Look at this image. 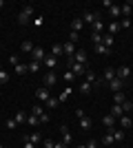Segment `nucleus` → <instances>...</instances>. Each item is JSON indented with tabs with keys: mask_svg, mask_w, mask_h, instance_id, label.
<instances>
[{
	"mask_svg": "<svg viewBox=\"0 0 133 148\" xmlns=\"http://www.w3.org/2000/svg\"><path fill=\"white\" fill-rule=\"evenodd\" d=\"M122 84H124V82L115 77V80H111V82H109V88H111L113 93H120V91H122Z\"/></svg>",
	"mask_w": 133,
	"mask_h": 148,
	"instance_id": "nucleus-13",
	"label": "nucleus"
},
{
	"mask_svg": "<svg viewBox=\"0 0 133 148\" xmlns=\"http://www.w3.org/2000/svg\"><path fill=\"white\" fill-rule=\"evenodd\" d=\"M102 80H104V82L115 80V69H104V75H102Z\"/></svg>",
	"mask_w": 133,
	"mask_h": 148,
	"instance_id": "nucleus-17",
	"label": "nucleus"
},
{
	"mask_svg": "<svg viewBox=\"0 0 133 148\" xmlns=\"http://www.w3.org/2000/svg\"><path fill=\"white\" fill-rule=\"evenodd\" d=\"M115 77L124 82L127 77H131V69H129V66H120V69H115Z\"/></svg>",
	"mask_w": 133,
	"mask_h": 148,
	"instance_id": "nucleus-5",
	"label": "nucleus"
},
{
	"mask_svg": "<svg viewBox=\"0 0 133 148\" xmlns=\"http://www.w3.org/2000/svg\"><path fill=\"white\" fill-rule=\"evenodd\" d=\"M124 102H127V97H124V93H122V91L113 95V104H120V106H122Z\"/></svg>",
	"mask_w": 133,
	"mask_h": 148,
	"instance_id": "nucleus-26",
	"label": "nucleus"
},
{
	"mask_svg": "<svg viewBox=\"0 0 133 148\" xmlns=\"http://www.w3.org/2000/svg\"><path fill=\"white\" fill-rule=\"evenodd\" d=\"M20 49L25 51V53H31V51H33V49H36V44H33V42H31V40H25V42L20 44Z\"/></svg>",
	"mask_w": 133,
	"mask_h": 148,
	"instance_id": "nucleus-18",
	"label": "nucleus"
},
{
	"mask_svg": "<svg viewBox=\"0 0 133 148\" xmlns=\"http://www.w3.org/2000/svg\"><path fill=\"white\" fill-rule=\"evenodd\" d=\"M120 126H122V128H131V126H133V117H131V115H122V117H120Z\"/></svg>",
	"mask_w": 133,
	"mask_h": 148,
	"instance_id": "nucleus-15",
	"label": "nucleus"
},
{
	"mask_svg": "<svg viewBox=\"0 0 133 148\" xmlns=\"http://www.w3.org/2000/svg\"><path fill=\"white\" fill-rule=\"evenodd\" d=\"M44 56H47V53H44V49H42V47H36V49L31 51V60H33V62H40V64H42Z\"/></svg>",
	"mask_w": 133,
	"mask_h": 148,
	"instance_id": "nucleus-4",
	"label": "nucleus"
},
{
	"mask_svg": "<svg viewBox=\"0 0 133 148\" xmlns=\"http://www.w3.org/2000/svg\"><path fill=\"white\" fill-rule=\"evenodd\" d=\"M9 64H11V66H18V64H20V58L18 56H11V58H9Z\"/></svg>",
	"mask_w": 133,
	"mask_h": 148,
	"instance_id": "nucleus-45",
	"label": "nucleus"
},
{
	"mask_svg": "<svg viewBox=\"0 0 133 148\" xmlns=\"http://www.w3.org/2000/svg\"><path fill=\"white\" fill-rule=\"evenodd\" d=\"M40 66H42V64H40V62H29V64H27V69H29V73H38L40 71Z\"/></svg>",
	"mask_w": 133,
	"mask_h": 148,
	"instance_id": "nucleus-24",
	"label": "nucleus"
},
{
	"mask_svg": "<svg viewBox=\"0 0 133 148\" xmlns=\"http://www.w3.org/2000/svg\"><path fill=\"white\" fill-rule=\"evenodd\" d=\"M33 27H42V16H38V18L33 20Z\"/></svg>",
	"mask_w": 133,
	"mask_h": 148,
	"instance_id": "nucleus-49",
	"label": "nucleus"
},
{
	"mask_svg": "<svg viewBox=\"0 0 133 148\" xmlns=\"http://www.w3.org/2000/svg\"><path fill=\"white\" fill-rule=\"evenodd\" d=\"M62 144L64 146H71V144H73V137H71V133H69V128H67V126H62Z\"/></svg>",
	"mask_w": 133,
	"mask_h": 148,
	"instance_id": "nucleus-8",
	"label": "nucleus"
},
{
	"mask_svg": "<svg viewBox=\"0 0 133 148\" xmlns=\"http://www.w3.org/2000/svg\"><path fill=\"white\" fill-rule=\"evenodd\" d=\"M2 7H5V0H0V9H2Z\"/></svg>",
	"mask_w": 133,
	"mask_h": 148,
	"instance_id": "nucleus-56",
	"label": "nucleus"
},
{
	"mask_svg": "<svg viewBox=\"0 0 133 148\" xmlns=\"http://www.w3.org/2000/svg\"><path fill=\"white\" fill-rule=\"evenodd\" d=\"M131 102H133V99H131Z\"/></svg>",
	"mask_w": 133,
	"mask_h": 148,
	"instance_id": "nucleus-63",
	"label": "nucleus"
},
{
	"mask_svg": "<svg viewBox=\"0 0 133 148\" xmlns=\"http://www.w3.org/2000/svg\"><path fill=\"white\" fill-rule=\"evenodd\" d=\"M95 20H100V16H98V13H84L82 22H84V25H93Z\"/></svg>",
	"mask_w": 133,
	"mask_h": 148,
	"instance_id": "nucleus-16",
	"label": "nucleus"
},
{
	"mask_svg": "<svg viewBox=\"0 0 133 148\" xmlns=\"http://www.w3.org/2000/svg\"><path fill=\"white\" fill-rule=\"evenodd\" d=\"M76 117H78V119H82V117H87V115H84L82 108H78V111H76Z\"/></svg>",
	"mask_w": 133,
	"mask_h": 148,
	"instance_id": "nucleus-50",
	"label": "nucleus"
},
{
	"mask_svg": "<svg viewBox=\"0 0 133 148\" xmlns=\"http://www.w3.org/2000/svg\"><path fill=\"white\" fill-rule=\"evenodd\" d=\"M87 148H98V142H95V139H89V142H87Z\"/></svg>",
	"mask_w": 133,
	"mask_h": 148,
	"instance_id": "nucleus-48",
	"label": "nucleus"
},
{
	"mask_svg": "<svg viewBox=\"0 0 133 148\" xmlns=\"http://www.w3.org/2000/svg\"><path fill=\"white\" fill-rule=\"evenodd\" d=\"M36 97H38V102H44V104H47V99L51 97V95H49V88H44V86H40L38 91H36Z\"/></svg>",
	"mask_w": 133,
	"mask_h": 148,
	"instance_id": "nucleus-6",
	"label": "nucleus"
},
{
	"mask_svg": "<svg viewBox=\"0 0 133 148\" xmlns=\"http://www.w3.org/2000/svg\"><path fill=\"white\" fill-rule=\"evenodd\" d=\"M22 148H36V144H31V142H25V146Z\"/></svg>",
	"mask_w": 133,
	"mask_h": 148,
	"instance_id": "nucleus-55",
	"label": "nucleus"
},
{
	"mask_svg": "<svg viewBox=\"0 0 133 148\" xmlns=\"http://www.w3.org/2000/svg\"><path fill=\"white\" fill-rule=\"evenodd\" d=\"M91 42L93 44H102V33H93V31H91Z\"/></svg>",
	"mask_w": 133,
	"mask_h": 148,
	"instance_id": "nucleus-41",
	"label": "nucleus"
},
{
	"mask_svg": "<svg viewBox=\"0 0 133 148\" xmlns=\"http://www.w3.org/2000/svg\"><path fill=\"white\" fill-rule=\"evenodd\" d=\"M109 13H111L113 18H118V16H120V7H118V5H113L111 9H109Z\"/></svg>",
	"mask_w": 133,
	"mask_h": 148,
	"instance_id": "nucleus-43",
	"label": "nucleus"
},
{
	"mask_svg": "<svg viewBox=\"0 0 133 148\" xmlns=\"http://www.w3.org/2000/svg\"><path fill=\"white\" fill-rule=\"evenodd\" d=\"M7 128H9V130H16V128H18V122H16V119H7Z\"/></svg>",
	"mask_w": 133,
	"mask_h": 148,
	"instance_id": "nucleus-44",
	"label": "nucleus"
},
{
	"mask_svg": "<svg viewBox=\"0 0 133 148\" xmlns=\"http://www.w3.org/2000/svg\"><path fill=\"white\" fill-rule=\"evenodd\" d=\"M131 117H133V111H131Z\"/></svg>",
	"mask_w": 133,
	"mask_h": 148,
	"instance_id": "nucleus-59",
	"label": "nucleus"
},
{
	"mask_svg": "<svg viewBox=\"0 0 133 148\" xmlns=\"http://www.w3.org/2000/svg\"><path fill=\"white\" fill-rule=\"evenodd\" d=\"M9 80H11V75L7 73L5 69H2V71H0V84H7V82H9Z\"/></svg>",
	"mask_w": 133,
	"mask_h": 148,
	"instance_id": "nucleus-37",
	"label": "nucleus"
},
{
	"mask_svg": "<svg viewBox=\"0 0 133 148\" xmlns=\"http://www.w3.org/2000/svg\"><path fill=\"white\" fill-rule=\"evenodd\" d=\"M0 86H2V84H0Z\"/></svg>",
	"mask_w": 133,
	"mask_h": 148,
	"instance_id": "nucleus-62",
	"label": "nucleus"
},
{
	"mask_svg": "<svg viewBox=\"0 0 133 148\" xmlns=\"http://www.w3.org/2000/svg\"><path fill=\"white\" fill-rule=\"evenodd\" d=\"M27 124H29L31 128H36V126H40V117H36V115H29V117H27Z\"/></svg>",
	"mask_w": 133,
	"mask_h": 148,
	"instance_id": "nucleus-31",
	"label": "nucleus"
},
{
	"mask_svg": "<svg viewBox=\"0 0 133 148\" xmlns=\"http://www.w3.org/2000/svg\"><path fill=\"white\" fill-rule=\"evenodd\" d=\"M102 126L111 130V128L115 126V117H113V115H104V117H102Z\"/></svg>",
	"mask_w": 133,
	"mask_h": 148,
	"instance_id": "nucleus-11",
	"label": "nucleus"
},
{
	"mask_svg": "<svg viewBox=\"0 0 133 148\" xmlns=\"http://www.w3.org/2000/svg\"><path fill=\"white\" fill-rule=\"evenodd\" d=\"M102 29H104V25H102V20H95L93 25H91V31H93V33H102Z\"/></svg>",
	"mask_w": 133,
	"mask_h": 148,
	"instance_id": "nucleus-29",
	"label": "nucleus"
},
{
	"mask_svg": "<svg viewBox=\"0 0 133 148\" xmlns=\"http://www.w3.org/2000/svg\"><path fill=\"white\" fill-rule=\"evenodd\" d=\"M67 66H69V71L76 75V77H82L84 69H87V66H82V64H78V62H71V58H67Z\"/></svg>",
	"mask_w": 133,
	"mask_h": 148,
	"instance_id": "nucleus-2",
	"label": "nucleus"
},
{
	"mask_svg": "<svg viewBox=\"0 0 133 148\" xmlns=\"http://www.w3.org/2000/svg\"><path fill=\"white\" fill-rule=\"evenodd\" d=\"M109 115H113L115 119H120L122 115H124V111H122V106H120V104H113V106H111V111H109Z\"/></svg>",
	"mask_w": 133,
	"mask_h": 148,
	"instance_id": "nucleus-12",
	"label": "nucleus"
},
{
	"mask_svg": "<svg viewBox=\"0 0 133 148\" xmlns=\"http://www.w3.org/2000/svg\"><path fill=\"white\" fill-rule=\"evenodd\" d=\"M64 80H67V82H73V80H76V75L71 73V71H64Z\"/></svg>",
	"mask_w": 133,
	"mask_h": 148,
	"instance_id": "nucleus-46",
	"label": "nucleus"
},
{
	"mask_svg": "<svg viewBox=\"0 0 133 148\" xmlns=\"http://www.w3.org/2000/svg\"><path fill=\"white\" fill-rule=\"evenodd\" d=\"M33 7L31 5H27V7H22L20 9V13H18V25H31V16H33Z\"/></svg>",
	"mask_w": 133,
	"mask_h": 148,
	"instance_id": "nucleus-1",
	"label": "nucleus"
},
{
	"mask_svg": "<svg viewBox=\"0 0 133 148\" xmlns=\"http://www.w3.org/2000/svg\"><path fill=\"white\" fill-rule=\"evenodd\" d=\"M102 7H109V9H111V7H113V2H111V0H102Z\"/></svg>",
	"mask_w": 133,
	"mask_h": 148,
	"instance_id": "nucleus-53",
	"label": "nucleus"
},
{
	"mask_svg": "<svg viewBox=\"0 0 133 148\" xmlns=\"http://www.w3.org/2000/svg\"><path fill=\"white\" fill-rule=\"evenodd\" d=\"M84 82H89V84L93 86L95 82H98V77H95V73H91V71H87V75H84Z\"/></svg>",
	"mask_w": 133,
	"mask_h": 148,
	"instance_id": "nucleus-33",
	"label": "nucleus"
},
{
	"mask_svg": "<svg viewBox=\"0 0 133 148\" xmlns=\"http://www.w3.org/2000/svg\"><path fill=\"white\" fill-rule=\"evenodd\" d=\"M49 122V115H47V113H44V115H40V124H47Z\"/></svg>",
	"mask_w": 133,
	"mask_h": 148,
	"instance_id": "nucleus-51",
	"label": "nucleus"
},
{
	"mask_svg": "<svg viewBox=\"0 0 133 148\" xmlns=\"http://www.w3.org/2000/svg\"><path fill=\"white\" fill-rule=\"evenodd\" d=\"M71 62H78V64L87 66V53H84V51H76V56L71 58Z\"/></svg>",
	"mask_w": 133,
	"mask_h": 148,
	"instance_id": "nucleus-7",
	"label": "nucleus"
},
{
	"mask_svg": "<svg viewBox=\"0 0 133 148\" xmlns=\"http://www.w3.org/2000/svg\"><path fill=\"white\" fill-rule=\"evenodd\" d=\"M91 126H93L91 117H82V119H80V128H82V130H91Z\"/></svg>",
	"mask_w": 133,
	"mask_h": 148,
	"instance_id": "nucleus-20",
	"label": "nucleus"
},
{
	"mask_svg": "<svg viewBox=\"0 0 133 148\" xmlns=\"http://www.w3.org/2000/svg\"><path fill=\"white\" fill-rule=\"evenodd\" d=\"M62 47H64V56H67V58H73V56H76V44H73V42H64L62 44Z\"/></svg>",
	"mask_w": 133,
	"mask_h": 148,
	"instance_id": "nucleus-9",
	"label": "nucleus"
},
{
	"mask_svg": "<svg viewBox=\"0 0 133 148\" xmlns=\"http://www.w3.org/2000/svg\"><path fill=\"white\" fill-rule=\"evenodd\" d=\"M78 148H87V144H82V146H78Z\"/></svg>",
	"mask_w": 133,
	"mask_h": 148,
	"instance_id": "nucleus-57",
	"label": "nucleus"
},
{
	"mask_svg": "<svg viewBox=\"0 0 133 148\" xmlns=\"http://www.w3.org/2000/svg\"><path fill=\"white\" fill-rule=\"evenodd\" d=\"M0 148H2V144H0Z\"/></svg>",
	"mask_w": 133,
	"mask_h": 148,
	"instance_id": "nucleus-60",
	"label": "nucleus"
},
{
	"mask_svg": "<svg viewBox=\"0 0 133 148\" xmlns=\"http://www.w3.org/2000/svg\"><path fill=\"white\" fill-rule=\"evenodd\" d=\"M78 40H80V33H78V31H69V42L76 44Z\"/></svg>",
	"mask_w": 133,
	"mask_h": 148,
	"instance_id": "nucleus-42",
	"label": "nucleus"
},
{
	"mask_svg": "<svg viewBox=\"0 0 133 148\" xmlns=\"http://www.w3.org/2000/svg\"><path fill=\"white\" fill-rule=\"evenodd\" d=\"M102 44H104V47H109V49H111V47H113V36H102Z\"/></svg>",
	"mask_w": 133,
	"mask_h": 148,
	"instance_id": "nucleus-35",
	"label": "nucleus"
},
{
	"mask_svg": "<svg viewBox=\"0 0 133 148\" xmlns=\"http://www.w3.org/2000/svg\"><path fill=\"white\" fill-rule=\"evenodd\" d=\"M13 71H16V75H25V73H29V69H27V64H22V62H20L18 66H13Z\"/></svg>",
	"mask_w": 133,
	"mask_h": 148,
	"instance_id": "nucleus-27",
	"label": "nucleus"
},
{
	"mask_svg": "<svg viewBox=\"0 0 133 148\" xmlns=\"http://www.w3.org/2000/svg\"><path fill=\"white\" fill-rule=\"evenodd\" d=\"M118 31H120V22H111V25H109V36H113Z\"/></svg>",
	"mask_w": 133,
	"mask_h": 148,
	"instance_id": "nucleus-38",
	"label": "nucleus"
},
{
	"mask_svg": "<svg viewBox=\"0 0 133 148\" xmlns=\"http://www.w3.org/2000/svg\"><path fill=\"white\" fill-rule=\"evenodd\" d=\"M53 148H69V146H64L62 142H58V144H53Z\"/></svg>",
	"mask_w": 133,
	"mask_h": 148,
	"instance_id": "nucleus-54",
	"label": "nucleus"
},
{
	"mask_svg": "<svg viewBox=\"0 0 133 148\" xmlns=\"http://www.w3.org/2000/svg\"><path fill=\"white\" fill-rule=\"evenodd\" d=\"M95 51H98L100 56H109V53H111V49H109V47H104V44H95Z\"/></svg>",
	"mask_w": 133,
	"mask_h": 148,
	"instance_id": "nucleus-32",
	"label": "nucleus"
},
{
	"mask_svg": "<svg viewBox=\"0 0 133 148\" xmlns=\"http://www.w3.org/2000/svg\"><path fill=\"white\" fill-rule=\"evenodd\" d=\"M131 9H133L131 2H124V5L120 7V13H122V16H129V13H131Z\"/></svg>",
	"mask_w": 133,
	"mask_h": 148,
	"instance_id": "nucleus-36",
	"label": "nucleus"
},
{
	"mask_svg": "<svg viewBox=\"0 0 133 148\" xmlns=\"http://www.w3.org/2000/svg\"><path fill=\"white\" fill-rule=\"evenodd\" d=\"M0 71H2V64H0Z\"/></svg>",
	"mask_w": 133,
	"mask_h": 148,
	"instance_id": "nucleus-58",
	"label": "nucleus"
},
{
	"mask_svg": "<svg viewBox=\"0 0 133 148\" xmlns=\"http://www.w3.org/2000/svg\"><path fill=\"white\" fill-rule=\"evenodd\" d=\"M27 137H29V142H31V144H36V146H38V144L42 142V137H40V133H38V130H33L31 135H27Z\"/></svg>",
	"mask_w": 133,
	"mask_h": 148,
	"instance_id": "nucleus-22",
	"label": "nucleus"
},
{
	"mask_svg": "<svg viewBox=\"0 0 133 148\" xmlns=\"http://www.w3.org/2000/svg\"><path fill=\"white\" fill-rule=\"evenodd\" d=\"M69 95H71V86H67V88H64L62 93H60V95H58V99H60V104H62V102H67V99H69Z\"/></svg>",
	"mask_w": 133,
	"mask_h": 148,
	"instance_id": "nucleus-28",
	"label": "nucleus"
},
{
	"mask_svg": "<svg viewBox=\"0 0 133 148\" xmlns=\"http://www.w3.org/2000/svg\"><path fill=\"white\" fill-rule=\"evenodd\" d=\"M42 64H44V66H47V69H49V71H51V69H53V66H56V64H58V58H53V56H44Z\"/></svg>",
	"mask_w": 133,
	"mask_h": 148,
	"instance_id": "nucleus-14",
	"label": "nucleus"
},
{
	"mask_svg": "<svg viewBox=\"0 0 133 148\" xmlns=\"http://www.w3.org/2000/svg\"><path fill=\"white\" fill-rule=\"evenodd\" d=\"M131 7H133V2H131Z\"/></svg>",
	"mask_w": 133,
	"mask_h": 148,
	"instance_id": "nucleus-61",
	"label": "nucleus"
},
{
	"mask_svg": "<svg viewBox=\"0 0 133 148\" xmlns=\"http://www.w3.org/2000/svg\"><path fill=\"white\" fill-rule=\"evenodd\" d=\"M122 111H124V115H127V113H131V111H133V102H131V99H127V102H124V104H122Z\"/></svg>",
	"mask_w": 133,
	"mask_h": 148,
	"instance_id": "nucleus-40",
	"label": "nucleus"
},
{
	"mask_svg": "<svg viewBox=\"0 0 133 148\" xmlns=\"http://www.w3.org/2000/svg\"><path fill=\"white\" fill-rule=\"evenodd\" d=\"M80 91H82V95H89V93L93 91V86H91L89 82H82V84H80Z\"/></svg>",
	"mask_w": 133,
	"mask_h": 148,
	"instance_id": "nucleus-34",
	"label": "nucleus"
},
{
	"mask_svg": "<svg viewBox=\"0 0 133 148\" xmlns=\"http://www.w3.org/2000/svg\"><path fill=\"white\" fill-rule=\"evenodd\" d=\"M111 135H113V139H115V142H122V139H124V130L111 128Z\"/></svg>",
	"mask_w": 133,
	"mask_h": 148,
	"instance_id": "nucleus-25",
	"label": "nucleus"
},
{
	"mask_svg": "<svg viewBox=\"0 0 133 148\" xmlns=\"http://www.w3.org/2000/svg\"><path fill=\"white\" fill-rule=\"evenodd\" d=\"M31 115H36V117H40V115H44V108L40 104H33L31 106Z\"/></svg>",
	"mask_w": 133,
	"mask_h": 148,
	"instance_id": "nucleus-30",
	"label": "nucleus"
},
{
	"mask_svg": "<svg viewBox=\"0 0 133 148\" xmlns=\"http://www.w3.org/2000/svg\"><path fill=\"white\" fill-rule=\"evenodd\" d=\"M51 56L53 58H60V56H64V47L60 42H56L53 47H51Z\"/></svg>",
	"mask_w": 133,
	"mask_h": 148,
	"instance_id": "nucleus-10",
	"label": "nucleus"
},
{
	"mask_svg": "<svg viewBox=\"0 0 133 148\" xmlns=\"http://www.w3.org/2000/svg\"><path fill=\"white\" fill-rule=\"evenodd\" d=\"M84 27V22H82V18H76V20H71V31H78L80 33V29Z\"/></svg>",
	"mask_w": 133,
	"mask_h": 148,
	"instance_id": "nucleus-19",
	"label": "nucleus"
},
{
	"mask_svg": "<svg viewBox=\"0 0 133 148\" xmlns=\"http://www.w3.org/2000/svg\"><path fill=\"white\" fill-rule=\"evenodd\" d=\"M129 27H131V20H129V18H124V20L120 22V29H129Z\"/></svg>",
	"mask_w": 133,
	"mask_h": 148,
	"instance_id": "nucleus-47",
	"label": "nucleus"
},
{
	"mask_svg": "<svg viewBox=\"0 0 133 148\" xmlns=\"http://www.w3.org/2000/svg\"><path fill=\"white\" fill-rule=\"evenodd\" d=\"M113 142H115V139H113V135H111V130H109L107 135H104V139H102V144H104V146H111Z\"/></svg>",
	"mask_w": 133,
	"mask_h": 148,
	"instance_id": "nucleus-39",
	"label": "nucleus"
},
{
	"mask_svg": "<svg viewBox=\"0 0 133 148\" xmlns=\"http://www.w3.org/2000/svg\"><path fill=\"white\" fill-rule=\"evenodd\" d=\"M27 117H29V115H27L25 111H18L13 119H16V122H18V126H20V124H25V122H27Z\"/></svg>",
	"mask_w": 133,
	"mask_h": 148,
	"instance_id": "nucleus-23",
	"label": "nucleus"
},
{
	"mask_svg": "<svg viewBox=\"0 0 133 148\" xmlns=\"http://www.w3.org/2000/svg\"><path fill=\"white\" fill-rule=\"evenodd\" d=\"M58 106H60V99L51 95V97L47 99V108H51V111H53V108H58Z\"/></svg>",
	"mask_w": 133,
	"mask_h": 148,
	"instance_id": "nucleus-21",
	"label": "nucleus"
},
{
	"mask_svg": "<svg viewBox=\"0 0 133 148\" xmlns=\"http://www.w3.org/2000/svg\"><path fill=\"white\" fill-rule=\"evenodd\" d=\"M42 144H44V148H53V142H51V139H44Z\"/></svg>",
	"mask_w": 133,
	"mask_h": 148,
	"instance_id": "nucleus-52",
	"label": "nucleus"
},
{
	"mask_svg": "<svg viewBox=\"0 0 133 148\" xmlns=\"http://www.w3.org/2000/svg\"><path fill=\"white\" fill-rule=\"evenodd\" d=\"M42 82H44V88H51V86L58 82V75L53 73V71H47V73H44V77H42Z\"/></svg>",
	"mask_w": 133,
	"mask_h": 148,
	"instance_id": "nucleus-3",
	"label": "nucleus"
}]
</instances>
